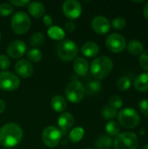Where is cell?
Returning <instances> with one entry per match:
<instances>
[{
	"label": "cell",
	"instance_id": "obj_1",
	"mask_svg": "<svg viewBox=\"0 0 148 149\" xmlns=\"http://www.w3.org/2000/svg\"><path fill=\"white\" fill-rule=\"evenodd\" d=\"M23 139V130L16 123H7L0 129V144L4 148H13Z\"/></svg>",
	"mask_w": 148,
	"mask_h": 149
},
{
	"label": "cell",
	"instance_id": "obj_2",
	"mask_svg": "<svg viewBox=\"0 0 148 149\" xmlns=\"http://www.w3.org/2000/svg\"><path fill=\"white\" fill-rule=\"evenodd\" d=\"M113 68V60L107 56L96 58L91 65V73L97 79L106 78Z\"/></svg>",
	"mask_w": 148,
	"mask_h": 149
},
{
	"label": "cell",
	"instance_id": "obj_3",
	"mask_svg": "<svg viewBox=\"0 0 148 149\" xmlns=\"http://www.w3.org/2000/svg\"><path fill=\"white\" fill-rule=\"evenodd\" d=\"M10 25L15 33L22 35L29 31L31 27V19L25 12L17 11L11 17Z\"/></svg>",
	"mask_w": 148,
	"mask_h": 149
},
{
	"label": "cell",
	"instance_id": "obj_4",
	"mask_svg": "<svg viewBox=\"0 0 148 149\" xmlns=\"http://www.w3.org/2000/svg\"><path fill=\"white\" fill-rule=\"evenodd\" d=\"M57 53L64 61H71L76 58L79 53V47L72 40H64L58 43Z\"/></svg>",
	"mask_w": 148,
	"mask_h": 149
},
{
	"label": "cell",
	"instance_id": "obj_5",
	"mask_svg": "<svg viewBox=\"0 0 148 149\" xmlns=\"http://www.w3.org/2000/svg\"><path fill=\"white\" fill-rule=\"evenodd\" d=\"M113 144L115 149H137L139 140L134 133L124 132L116 136Z\"/></svg>",
	"mask_w": 148,
	"mask_h": 149
},
{
	"label": "cell",
	"instance_id": "obj_6",
	"mask_svg": "<svg viewBox=\"0 0 148 149\" xmlns=\"http://www.w3.org/2000/svg\"><path fill=\"white\" fill-rule=\"evenodd\" d=\"M118 120L120 125L125 128H135L140 124V115L133 108H125L121 110L118 114Z\"/></svg>",
	"mask_w": 148,
	"mask_h": 149
},
{
	"label": "cell",
	"instance_id": "obj_7",
	"mask_svg": "<svg viewBox=\"0 0 148 149\" xmlns=\"http://www.w3.org/2000/svg\"><path fill=\"white\" fill-rule=\"evenodd\" d=\"M85 94V86L79 81L75 80L69 83L65 88V96L72 103L80 102Z\"/></svg>",
	"mask_w": 148,
	"mask_h": 149
},
{
	"label": "cell",
	"instance_id": "obj_8",
	"mask_svg": "<svg viewBox=\"0 0 148 149\" xmlns=\"http://www.w3.org/2000/svg\"><path fill=\"white\" fill-rule=\"evenodd\" d=\"M62 133L58 128L53 126L46 127L42 133V141L48 148H55L60 142Z\"/></svg>",
	"mask_w": 148,
	"mask_h": 149
},
{
	"label": "cell",
	"instance_id": "obj_9",
	"mask_svg": "<svg viewBox=\"0 0 148 149\" xmlns=\"http://www.w3.org/2000/svg\"><path fill=\"white\" fill-rule=\"evenodd\" d=\"M20 79L17 75L10 72H0V89L5 92H11L18 88Z\"/></svg>",
	"mask_w": 148,
	"mask_h": 149
},
{
	"label": "cell",
	"instance_id": "obj_10",
	"mask_svg": "<svg viewBox=\"0 0 148 149\" xmlns=\"http://www.w3.org/2000/svg\"><path fill=\"white\" fill-rule=\"evenodd\" d=\"M106 45L112 52L120 53L126 49V41L122 35L119 33H112L107 36L106 39Z\"/></svg>",
	"mask_w": 148,
	"mask_h": 149
},
{
	"label": "cell",
	"instance_id": "obj_11",
	"mask_svg": "<svg viewBox=\"0 0 148 149\" xmlns=\"http://www.w3.org/2000/svg\"><path fill=\"white\" fill-rule=\"evenodd\" d=\"M62 10L65 17L70 19L78 18L82 13V6L76 0H66L62 5Z\"/></svg>",
	"mask_w": 148,
	"mask_h": 149
},
{
	"label": "cell",
	"instance_id": "obj_12",
	"mask_svg": "<svg viewBox=\"0 0 148 149\" xmlns=\"http://www.w3.org/2000/svg\"><path fill=\"white\" fill-rule=\"evenodd\" d=\"M27 46L21 40L11 41L7 46V53L12 58H19L26 52Z\"/></svg>",
	"mask_w": 148,
	"mask_h": 149
},
{
	"label": "cell",
	"instance_id": "obj_13",
	"mask_svg": "<svg viewBox=\"0 0 148 149\" xmlns=\"http://www.w3.org/2000/svg\"><path fill=\"white\" fill-rule=\"evenodd\" d=\"M92 28L99 35H104L110 31L111 24L106 17L103 16H97L92 21Z\"/></svg>",
	"mask_w": 148,
	"mask_h": 149
},
{
	"label": "cell",
	"instance_id": "obj_14",
	"mask_svg": "<svg viewBox=\"0 0 148 149\" xmlns=\"http://www.w3.org/2000/svg\"><path fill=\"white\" fill-rule=\"evenodd\" d=\"M15 71L18 76L26 79L33 73V66L28 60L21 59L15 64Z\"/></svg>",
	"mask_w": 148,
	"mask_h": 149
},
{
	"label": "cell",
	"instance_id": "obj_15",
	"mask_svg": "<svg viewBox=\"0 0 148 149\" xmlns=\"http://www.w3.org/2000/svg\"><path fill=\"white\" fill-rule=\"evenodd\" d=\"M74 124V117L70 113H62L58 118V125L59 127V130L63 134H65Z\"/></svg>",
	"mask_w": 148,
	"mask_h": 149
},
{
	"label": "cell",
	"instance_id": "obj_16",
	"mask_svg": "<svg viewBox=\"0 0 148 149\" xmlns=\"http://www.w3.org/2000/svg\"><path fill=\"white\" fill-rule=\"evenodd\" d=\"M99 52V45L92 41H88L85 43L82 47H81V52L83 55L88 58H92L98 55Z\"/></svg>",
	"mask_w": 148,
	"mask_h": 149
},
{
	"label": "cell",
	"instance_id": "obj_17",
	"mask_svg": "<svg viewBox=\"0 0 148 149\" xmlns=\"http://www.w3.org/2000/svg\"><path fill=\"white\" fill-rule=\"evenodd\" d=\"M73 69L79 76H85L89 70V64L84 58H78L73 63Z\"/></svg>",
	"mask_w": 148,
	"mask_h": 149
},
{
	"label": "cell",
	"instance_id": "obj_18",
	"mask_svg": "<svg viewBox=\"0 0 148 149\" xmlns=\"http://www.w3.org/2000/svg\"><path fill=\"white\" fill-rule=\"evenodd\" d=\"M28 11L29 13L37 18H39L43 16H44V12H45V9L43 3H41L40 2H31L29 3L28 6Z\"/></svg>",
	"mask_w": 148,
	"mask_h": 149
},
{
	"label": "cell",
	"instance_id": "obj_19",
	"mask_svg": "<svg viewBox=\"0 0 148 149\" xmlns=\"http://www.w3.org/2000/svg\"><path fill=\"white\" fill-rule=\"evenodd\" d=\"M51 106L55 112L61 113L64 112L67 107V103L65 99L61 95H56L51 100Z\"/></svg>",
	"mask_w": 148,
	"mask_h": 149
},
{
	"label": "cell",
	"instance_id": "obj_20",
	"mask_svg": "<svg viewBox=\"0 0 148 149\" xmlns=\"http://www.w3.org/2000/svg\"><path fill=\"white\" fill-rule=\"evenodd\" d=\"M134 87L139 92H147L148 91V73L140 74L134 80Z\"/></svg>",
	"mask_w": 148,
	"mask_h": 149
},
{
	"label": "cell",
	"instance_id": "obj_21",
	"mask_svg": "<svg viewBox=\"0 0 148 149\" xmlns=\"http://www.w3.org/2000/svg\"><path fill=\"white\" fill-rule=\"evenodd\" d=\"M126 48H127V51L130 54H132L133 56H137V55L141 54L143 52L144 46L140 41L133 39L128 43V45H126Z\"/></svg>",
	"mask_w": 148,
	"mask_h": 149
},
{
	"label": "cell",
	"instance_id": "obj_22",
	"mask_svg": "<svg viewBox=\"0 0 148 149\" xmlns=\"http://www.w3.org/2000/svg\"><path fill=\"white\" fill-rule=\"evenodd\" d=\"M48 36L54 40H63L65 38V31L59 26H51L47 31Z\"/></svg>",
	"mask_w": 148,
	"mask_h": 149
},
{
	"label": "cell",
	"instance_id": "obj_23",
	"mask_svg": "<svg viewBox=\"0 0 148 149\" xmlns=\"http://www.w3.org/2000/svg\"><path fill=\"white\" fill-rule=\"evenodd\" d=\"M95 145L98 149H110L113 145V140L107 135H101L97 139Z\"/></svg>",
	"mask_w": 148,
	"mask_h": 149
},
{
	"label": "cell",
	"instance_id": "obj_24",
	"mask_svg": "<svg viewBox=\"0 0 148 149\" xmlns=\"http://www.w3.org/2000/svg\"><path fill=\"white\" fill-rule=\"evenodd\" d=\"M84 134H85V131L82 127H75L69 134V140L74 143L79 142L83 139Z\"/></svg>",
	"mask_w": 148,
	"mask_h": 149
},
{
	"label": "cell",
	"instance_id": "obj_25",
	"mask_svg": "<svg viewBox=\"0 0 148 149\" xmlns=\"http://www.w3.org/2000/svg\"><path fill=\"white\" fill-rule=\"evenodd\" d=\"M106 133L111 136H117L120 132V125L116 121H109L106 126Z\"/></svg>",
	"mask_w": 148,
	"mask_h": 149
},
{
	"label": "cell",
	"instance_id": "obj_26",
	"mask_svg": "<svg viewBox=\"0 0 148 149\" xmlns=\"http://www.w3.org/2000/svg\"><path fill=\"white\" fill-rule=\"evenodd\" d=\"M44 42V36L41 32H34L30 38V44L31 46H40Z\"/></svg>",
	"mask_w": 148,
	"mask_h": 149
},
{
	"label": "cell",
	"instance_id": "obj_27",
	"mask_svg": "<svg viewBox=\"0 0 148 149\" xmlns=\"http://www.w3.org/2000/svg\"><path fill=\"white\" fill-rule=\"evenodd\" d=\"M27 58L31 62L38 63V62H39L42 59L43 54H42L40 50L36 49V48H32V49L29 50V52H27Z\"/></svg>",
	"mask_w": 148,
	"mask_h": 149
},
{
	"label": "cell",
	"instance_id": "obj_28",
	"mask_svg": "<svg viewBox=\"0 0 148 149\" xmlns=\"http://www.w3.org/2000/svg\"><path fill=\"white\" fill-rule=\"evenodd\" d=\"M101 83L98 80L90 81L86 86V91L89 94H96L99 93L101 90Z\"/></svg>",
	"mask_w": 148,
	"mask_h": 149
},
{
	"label": "cell",
	"instance_id": "obj_29",
	"mask_svg": "<svg viewBox=\"0 0 148 149\" xmlns=\"http://www.w3.org/2000/svg\"><path fill=\"white\" fill-rule=\"evenodd\" d=\"M109 106L114 109H119L122 107L123 105V100L121 99L120 96L119 95H113L109 98Z\"/></svg>",
	"mask_w": 148,
	"mask_h": 149
},
{
	"label": "cell",
	"instance_id": "obj_30",
	"mask_svg": "<svg viewBox=\"0 0 148 149\" xmlns=\"http://www.w3.org/2000/svg\"><path fill=\"white\" fill-rule=\"evenodd\" d=\"M131 79L128 77H121L117 82V87L120 91H126L131 86Z\"/></svg>",
	"mask_w": 148,
	"mask_h": 149
},
{
	"label": "cell",
	"instance_id": "obj_31",
	"mask_svg": "<svg viewBox=\"0 0 148 149\" xmlns=\"http://www.w3.org/2000/svg\"><path fill=\"white\" fill-rule=\"evenodd\" d=\"M116 115H117V111H116V109L111 107L110 106L104 107V108H103V110H102V116H103L106 120H112V119H113Z\"/></svg>",
	"mask_w": 148,
	"mask_h": 149
},
{
	"label": "cell",
	"instance_id": "obj_32",
	"mask_svg": "<svg viewBox=\"0 0 148 149\" xmlns=\"http://www.w3.org/2000/svg\"><path fill=\"white\" fill-rule=\"evenodd\" d=\"M13 12V7L10 3H3L0 4V15L3 17H8Z\"/></svg>",
	"mask_w": 148,
	"mask_h": 149
},
{
	"label": "cell",
	"instance_id": "obj_33",
	"mask_svg": "<svg viewBox=\"0 0 148 149\" xmlns=\"http://www.w3.org/2000/svg\"><path fill=\"white\" fill-rule=\"evenodd\" d=\"M139 63L140 65V66L148 72V50L144 51L140 56V59H139Z\"/></svg>",
	"mask_w": 148,
	"mask_h": 149
},
{
	"label": "cell",
	"instance_id": "obj_34",
	"mask_svg": "<svg viewBox=\"0 0 148 149\" xmlns=\"http://www.w3.org/2000/svg\"><path fill=\"white\" fill-rule=\"evenodd\" d=\"M113 26L116 30H122L126 27V20L122 17H116L113 20Z\"/></svg>",
	"mask_w": 148,
	"mask_h": 149
},
{
	"label": "cell",
	"instance_id": "obj_35",
	"mask_svg": "<svg viewBox=\"0 0 148 149\" xmlns=\"http://www.w3.org/2000/svg\"><path fill=\"white\" fill-rule=\"evenodd\" d=\"M10 65V62L9 58L3 54L0 55V70L4 71L8 69Z\"/></svg>",
	"mask_w": 148,
	"mask_h": 149
},
{
	"label": "cell",
	"instance_id": "obj_36",
	"mask_svg": "<svg viewBox=\"0 0 148 149\" xmlns=\"http://www.w3.org/2000/svg\"><path fill=\"white\" fill-rule=\"evenodd\" d=\"M139 109L145 116L148 117V100H142L140 102Z\"/></svg>",
	"mask_w": 148,
	"mask_h": 149
},
{
	"label": "cell",
	"instance_id": "obj_37",
	"mask_svg": "<svg viewBox=\"0 0 148 149\" xmlns=\"http://www.w3.org/2000/svg\"><path fill=\"white\" fill-rule=\"evenodd\" d=\"M10 3L15 6H18V7H23V6H25L27 4L30 3V1L29 0H10Z\"/></svg>",
	"mask_w": 148,
	"mask_h": 149
},
{
	"label": "cell",
	"instance_id": "obj_38",
	"mask_svg": "<svg viewBox=\"0 0 148 149\" xmlns=\"http://www.w3.org/2000/svg\"><path fill=\"white\" fill-rule=\"evenodd\" d=\"M75 27H76V24H75V23H74L72 20H69V21H67V22L65 24V29L68 32L73 31L74 29H75Z\"/></svg>",
	"mask_w": 148,
	"mask_h": 149
},
{
	"label": "cell",
	"instance_id": "obj_39",
	"mask_svg": "<svg viewBox=\"0 0 148 149\" xmlns=\"http://www.w3.org/2000/svg\"><path fill=\"white\" fill-rule=\"evenodd\" d=\"M43 22H44V24L46 26H50L52 24V19H51V17L49 15H44V18H43Z\"/></svg>",
	"mask_w": 148,
	"mask_h": 149
},
{
	"label": "cell",
	"instance_id": "obj_40",
	"mask_svg": "<svg viewBox=\"0 0 148 149\" xmlns=\"http://www.w3.org/2000/svg\"><path fill=\"white\" fill-rule=\"evenodd\" d=\"M143 14H144L145 17L148 20V2L146 3L145 7H144V9H143Z\"/></svg>",
	"mask_w": 148,
	"mask_h": 149
},
{
	"label": "cell",
	"instance_id": "obj_41",
	"mask_svg": "<svg viewBox=\"0 0 148 149\" xmlns=\"http://www.w3.org/2000/svg\"><path fill=\"white\" fill-rule=\"evenodd\" d=\"M5 110V103L3 100H0V113H2Z\"/></svg>",
	"mask_w": 148,
	"mask_h": 149
},
{
	"label": "cell",
	"instance_id": "obj_42",
	"mask_svg": "<svg viewBox=\"0 0 148 149\" xmlns=\"http://www.w3.org/2000/svg\"><path fill=\"white\" fill-rule=\"evenodd\" d=\"M143 149H148V144H147V145L143 148Z\"/></svg>",
	"mask_w": 148,
	"mask_h": 149
},
{
	"label": "cell",
	"instance_id": "obj_43",
	"mask_svg": "<svg viewBox=\"0 0 148 149\" xmlns=\"http://www.w3.org/2000/svg\"><path fill=\"white\" fill-rule=\"evenodd\" d=\"M85 149H94V148H85Z\"/></svg>",
	"mask_w": 148,
	"mask_h": 149
},
{
	"label": "cell",
	"instance_id": "obj_44",
	"mask_svg": "<svg viewBox=\"0 0 148 149\" xmlns=\"http://www.w3.org/2000/svg\"><path fill=\"white\" fill-rule=\"evenodd\" d=\"M0 39H1V33H0Z\"/></svg>",
	"mask_w": 148,
	"mask_h": 149
}]
</instances>
